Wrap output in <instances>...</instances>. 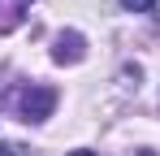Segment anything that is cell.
<instances>
[{
    "mask_svg": "<svg viewBox=\"0 0 160 156\" xmlns=\"http://www.w3.org/2000/svg\"><path fill=\"white\" fill-rule=\"evenodd\" d=\"M52 108H56V91L52 87H26L22 91V117L26 122H43Z\"/></svg>",
    "mask_w": 160,
    "mask_h": 156,
    "instance_id": "1",
    "label": "cell"
},
{
    "mask_svg": "<svg viewBox=\"0 0 160 156\" xmlns=\"http://www.w3.org/2000/svg\"><path fill=\"white\" fill-rule=\"evenodd\" d=\"M82 48H87V39H82L78 30H65V35H56V48L52 56L65 65V61H82Z\"/></svg>",
    "mask_w": 160,
    "mask_h": 156,
    "instance_id": "2",
    "label": "cell"
},
{
    "mask_svg": "<svg viewBox=\"0 0 160 156\" xmlns=\"http://www.w3.org/2000/svg\"><path fill=\"white\" fill-rule=\"evenodd\" d=\"M26 4H30V0H0V30H13V26L22 22Z\"/></svg>",
    "mask_w": 160,
    "mask_h": 156,
    "instance_id": "3",
    "label": "cell"
},
{
    "mask_svg": "<svg viewBox=\"0 0 160 156\" xmlns=\"http://www.w3.org/2000/svg\"><path fill=\"white\" fill-rule=\"evenodd\" d=\"M121 4H126V9H134V13H147L156 0H121Z\"/></svg>",
    "mask_w": 160,
    "mask_h": 156,
    "instance_id": "4",
    "label": "cell"
},
{
    "mask_svg": "<svg viewBox=\"0 0 160 156\" xmlns=\"http://www.w3.org/2000/svg\"><path fill=\"white\" fill-rule=\"evenodd\" d=\"M0 156H13V152H9V148H4V143H0Z\"/></svg>",
    "mask_w": 160,
    "mask_h": 156,
    "instance_id": "5",
    "label": "cell"
},
{
    "mask_svg": "<svg viewBox=\"0 0 160 156\" xmlns=\"http://www.w3.org/2000/svg\"><path fill=\"white\" fill-rule=\"evenodd\" d=\"M69 156H95V152H69Z\"/></svg>",
    "mask_w": 160,
    "mask_h": 156,
    "instance_id": "6",
    "label": "cell"
},
{
    "mask_svg": "<svg viewBox=\"0 0 160 156\" xmlns=\"http://www.w3.org/2000/svg\"><path fill=\"white\" fill-rule=\"evenodd\" d=\"M138 156H156V152H138Z\"/></svg>",
    "mask_w": 160,
    "mask_h": 156,
    "instance_id": "7",
    "label": "cell"
}]
</instances>
